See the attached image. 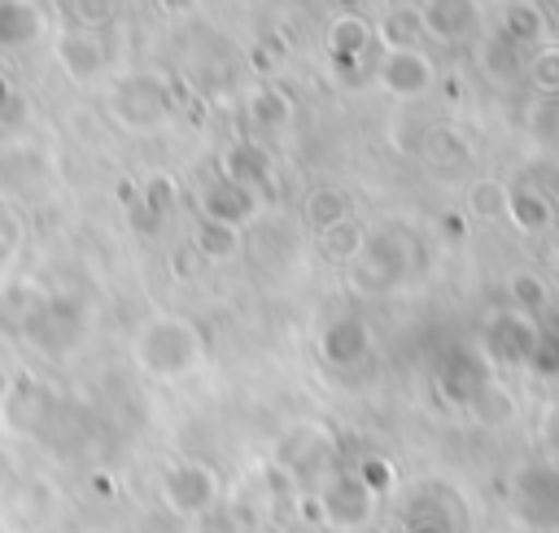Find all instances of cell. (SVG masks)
<instances>
[{
    "mask_svg": "<svg viewBox=\"0 0 559 533\" xmlns=\"http://www.w3.org/2000/svg\"><path fill=\"white\" fill-rule=\"evenodd\" d=\"M135 358L148 376L175 380L201 363V332L179 315H157L135 336Z\"/></svg>",
    "mask_w": 559,
    "mask_h": 533,
    "instance_id": "obj_1",
    "label": "cell"
},
{
    "mask_svg": "<svg viewBox=\"0 0 559 533\" xmlns=\"http://www.w3.org/2000/svg\"><path fill=\"white\" fill-rule=\"evenodd\" d=\"M218 494H223V489H218L214 467H205V463H197V459H183V463L166 467V476H162V485H157V498H162L166 511H175V516H197V520L218 507Z\"/></svg>",
    "mask_w": 559,
    "mask_h": 533,
    "instance_id": "obj_2",
    "label": "cell"
},
{
    "mask_svg": "<svg viewBox=\"0 0 559 533\" xmlns=\"http://www.w3.org/2000/svg\"><path fill=\"white\" fill-rule=\"evenodd\" d=\"M411 266V245L402 232L393 227H380V232H367L362 240V253L354 258V280L362 288H393Z\"/></svg>",
    "mask_w": 559,
    "mask_h": 533,
    "instance_id": "obj_3",
    "label": "cell"
},
{
    "mask_svg": "<svg viewBox=\"0 0 559 533\" xmlns=\"http://www.w3.org/2000/svg\"><path fill=\"white\" fill-rule=\"evenodd\" d=\"M537 336H542V328L533 323V315L507 306V310H498V315L489 319V328H485V350H489V358L502 363V367H528V354H533Z\"/></svg>",
    "mask_w": 559,
    "mask_h": 533,
    "instance_id": "obj_4",
    "label": "cell"
},
{
    "mask_svg": "<svg viewBox=\"0 0 559 533\" xmlns=\"http://www.w3.org/2000/svg\"><path fill=\"white\" fill-rule=\"evenodd\" d=\"M114 114H118V122L131 127V131L157 127V122L166 118V87H162V79H153V74H131V79H122L118 92H114Z\"/></svg>",
    "mask_w": 559,
    "mask_h": 533,
    "instance_id": "obj_5",
    "label": "cell"
},
{
    "mask_svg": "<svg viewBox=\"0 0 559 533\" xmlns=\"http://www.w3.org/2000/svg\"><path fill=\"white\" fill-rule=\"evenodd\" d=\"M319 507H323V516H328L336 529H367V524H371L376 494H371L354 472H336V476H328V485H323V494H319Z\"/></svg>",
    "mask_w": 559,
    "mask_h": 533,
    "instance_id": "obj_6",
    "label": "cell"
},
{
    "mask_svg": "<svg viewBox=\"0 0 559 533\" xmlns=\"http://www.w3.org/2000/svg\"><path fill=\"white\" fill-rule=\"evenodd\" d=\"M376 79H380L393 96H424V92L432 87V79H437V66H432L428 52H419V48H393V52H384Z\"/></svg>",
    "mask_w": 559,
    "mask_h": 533,
    "instance_id": "obj_7",
    "label": "cell"
},
{
    "mask_svg": "<svg viewBox=\"0 0 559 533\" xmlns=\"http://www.w3.org/2000/svg\"><path fill=\"white\" fill-rule=\"evenodd\" d=\"M489 384V371L485 363L472 354V350H450L437 367V389L450 406H472V398Z\"/></svg>",
    "mask_w": 559,
    "mask_h": 533,
    "instance_id": "obj_8",
    "label": "cell"
},
{
    "mask_svg": "<svg viewBox=\"0 0 559 533\" xmlns=\"http://www.w3.org/2000/svg\"><path fill=\"white\" fill-rule=\"evenodd\" d=\"M201 214H205V223H223V227L240 232V227L258 214V197L245 192V188H236V183H227V179H218V183L205 192Z\"/></svg>",
    "mask_w": 559,
    "mask_h": 533,
    "instance_id": "obj_9",
    "label": "cell"
},
{
    "mask_svg": "<svg viewBox=\"0 0 559 533\" xmlns=\"http://www.w3.org/2000/svg\"><path fill=\"white\" fill-rule=\"evenodd\" d=\"M367 350H371V332H367V323H362L358 315H341V319H332V323L323 328V358H328V363L349 367V363H358Z\"/></svg>",
    "mask_w": 559,
    "mask_h": 533,
    "instance_id": "obj_10",
    "label": "cell"
},
{
    "mask_svg": "<svg viewBox=\"0 0 559 533\" xmlns=\"http://www.w3.org/2000/svg\"><path fill=\"white\" fill-rule=\"evenodd\" d=\"M57 61H61V70H66L74 83H87V79L100 74L105 48L87 35V26H79V31H66V35L57 39Z\"/></svg>",
    "mask_w": 559,
    "mask_h": 533,
    "instance_id": "obj_11",
    "label": "cell"
},
{
    "mask_svg": "<svg viewBox=\"0 0 559 533\" xmlns=\"http://www.w3.org/2000/svg\"><path fill=\"white\" fill-rule=\"evenodd\" d=\"M223 179L258 197V192L271 183V162H266V153H262L258 144L240 140V144H231V149L223 153Z\"/></svg>",
    "mask_w": 559,
    "mask_h": 533,
    "instance_id": "obj_12",
    "label": "cell"
},
{
    "mask_svg": "<svg viewBox=\"0 0 559 533\" xmlns=\"http://www.w3.org/2000/svg\"><path fill=\"white\" fill-rule=\"evenodd\" d=\"M415 17H419V31H428V35H437V39L450 44V39H463L472 31L476 9L472 4H459V0H432V4H419Z\"/></svg>",
    "mask_w": 559,
    "mask_h": 533,
    "instance_id": "obj_13",
    "label": "cell"
},
{
    "mask_svg": "<svg viewBox=\"0 0 559 533\" xmlns=\"http://www.w3.org/2000/svg\"><path fill=\"white\" fill-rule=\"evenodd\" d=\"M0 411H4V419L13 424V428H35L44 415H48V393L44 389H35L31 380H13V389H9V398L0 402Z\"/></svg>",
    "mask_w": 559,
    "mask_h": 533,
    "instance_id": "obj_14",
    "label": "cell"
},
{
    "mask_svg": "<svg viewBox=\"0 0 559 533\" xmlns=\"http://www.w3.org/2000/svg\"><path fill=\"white\" fill-rule=\"evenodd\" d=\"M376 39V31H371V22H362V17H336L332 26H328V48H332V61H362V52H367V44Z\"/></svg>",
    "mask_w": 559,
    "mask_h": 533,
    "instance_id": "obj_15",
    "label": "cell"
},
{
    "mask_svg": "<svg viewBox=\"0 0 559 533\" xmlns=\"http://www.w3.org/2000/svg\"><path fill=\"white\" fill-rule=\"evenodd\" d=\"M39 9L26 0H0V48H22L39 35Z\"/></svg>",
    "mask_w": 559,
    "mask_h": 533,
    "instance_id": "obj_16",
    "label": "cell"
},
{
    "mask_svg": "<svg viewBox=\"0 0 559 533\" xmlns=\"http://www.w3.org/2000/svg\"><path fill=\"white\" fill-rule=\"evenodd\" d=\"M293 114H297V105L288 100V92L284 87H258L253 96H249V118L262 127V131H284L288 122H293Z\"/></svg>",
    "mask_w": 559,
    "mask_h": 533,
    "instance_id": "obj_17",
    "label": "cell"
},
{
    "mask_svg": "<svg viewBox=\"0 0 559 533\" xmlns=\"http://www.w3.org/2000/svg\"><path fill=\"white\" fill-rule=\"evenodd\" d=\"M507 218L520 227V232H542L550 223V201L533 188H511L507 192Z\"/></svg>",
    "mask_w": 559,
    "mask_h": 533,
    "instance_id": "obj_18",
    "label": "cell"
},
{
    "mask_svg": "<svg viewBox=\"0 0 559 533\" xmlns=\"http://www.w3.org/2000/svg\"><path fill=\"white\" fill-rule=\"evenodd\" d=\"M546 31V13L537 4H507L502 9V39L511 44H537Z\"/></svg>",
    "mask_w": 559,
    "mask_h": 533,
    "instance_id": "obj_19",
    "label": "cell"
},
{
    "mask_svg": "<svg viewBox=\"0 0 559 533\" xmlns=\"http://www.w3.org/2000/svg\"><path fill=\"white\" fill-rule=\"evenodd\" d=\"M362 240H367V232H362L354 218H341V223H332L328 232H319V249H323L328 258H336V262H354V258L362 253Z\"/></svg>",
    "mask_w": 559,
    "mask_h": 533,
    "instance_id": "obj_20",
    "label": "cell"
},
{
    "mask_svg": "<svg viewBox=\"0 0 559 533\" xmlns=\"http://www.w3.org/2000/svg\"><path fill=\"white\" fill-rule=\"evenodd\" d=\"M507 183H498V179H476L472 183V197H467V210H472V218H485V223H493V218H507Z\"/></svg>",
    "mask_w": 559,
    "mask_h": 533,
    "instance_id": "obj_21",
    "label": "cell"
},
{
    "mask_svg": "<svg viewBox=\"0 0 559 533\" xmlns=\"http://www.w3.org/2000/svg\"><path fill=\"white\" fill-rule=\"evenodd\" d=\"M341 218H349V210H345V197H341L336 188H319V192L306 197V223H310L314 232H328V227L341 223Z\"/></svg>",
    "mask_w": 559,
    "mask_h": 533,
    "instance_id": "obj_22",
    "label": "cell"
},
{
    "mask_svg": "<svg viewBox=\"0 0 559 533\" xmlns=\"http://www.w3.org/2000/svg\"><path fill=\"white\" fill-rule=\"evenodd\" d=\"M467 411H472L480 424H489V428H493V424H507V419L515 415V402H511V393H507L502 384H493V380H489V384L472 398V406H467Z\"/></svg>",
    "mask_w": 559,
    "mask_h": 533,
    "instance_id": "obj_23",
    "label": "cell"
},
{
    "mask_svg": "<svg viewBox=\"0 0 559 533\" xmlns=\"http://www.w3.org/2000/svg\"><path fill=\"white\" fill-rule=\"evenodd\" d=\"M424 153H428V162L432 166H459V162H467V140L459 135V131H450V127H437V131H428V140H424Z\"/></svg>",
    "mask_w": 559,
    "mask_h": 533,
    "instance_id": "obj_24",
    "label": "cell"
},
{
    "mask_svg": "<svg viewBox=\"0 0 559 533\" xmlns=\"http://www.w3.org/2000/svg\"><path fill=\"white\" fill-rule=\"evenodd\" d=\"M507 293H511V301H515V310H524V315H533V310H542L546 306V280L542 275H533V271H511L507 275Z\"/></svg>",
    "mask_w": 559,
    "mask_h": 533,
    "instance_id": "obj_25",
    "label": "cell"
},
{
    "mask_svg": "<svg viewBox=\"0 0 559 533\" xmlns=\"http://www.w3.org/2000/svg\"><path fill=\"white\" fill-rule=\"evenodd\" d=\"M528 74L542 87V96H559V44H537L528 52Z\"/></svg>",
    "mask_w": 559,
    "mask_h": 533,
    "instance_id": "obj_26",
    "label": "cell"
},
{
    "mask_svg": "<svg viewBox=\"0 0 559 533\" xmlns=\"http://www.w3.org/2000/svg\"><path fill=\"white\" fill-rule=\"evenodd\" d=\"M197 249H201L210 262L236 258V249H240V232H231V227H223V223H201V232H197Z\"/></svg>",
    "mask_w": 559,
    "mask_h": 533,
    "instance_id": "obj_27",
    "label": "cell"
},
{
    "mask_svg": "<svg viewBox=\"0 0 559 533\" xmlns=\"http://www.w3.org/2000/svg\"><path fill=\"white\" fill-rule=\"evenodd\" d=\"M415 31H419L415 9H397V13H389V22L380 26V39L389 44V52H393V48H415V44H411Z\"/></svg>",
    "mask_w": 559,
    "mask_h": 533,
    "instance_id": "obj_28",
    "label": "cell"
},
{
    "mask_svg": "<svg viewBox=\"0 0 559 533\" xmlns=\"http://www.w3.org/2000/svg\"><path fill=\"white\" fill-rule=\"evenodd\" d=\"M528 367L542 371V376H559V332H542L533 354H528Z\"/></svg>",
    "mask_w": 559,
    "mask_h": 533,
    "instance_id": "obj_29",
    "label": "cell"
},
{
    "mask_svg": "<svg viewBox=\"0 0 559 533\" xmlns=\"http://www.w3.org/2000/svg\"><path fill=\"white\" fill-rule=\"evenodd\" d=\"M371 494H380V489H389L393 485V463L389 459H380V454H367L362 463H358V472H354Z\"/></svg>",
    "mask_w": 559,
    "mask_h": 533,
    "instance_id": "obj_30",
    "label": "cell"
},
{
    "mask_svg": "<svg viewBox=\"0 0 559 533\" xmlns=\"http://www.w3.org/2000/svg\"><path fill=\"white\" fill-rule=\"evenodd\" d=\"M528 122H533L537 135H559V96H542V100L533 105Z\"/></svg>",
    "mask_w": 559,
    "mask_h": 533,
    "instance_id": "obj_31",
    "label": "cell"
},
{
    "mask_svg": "<svg viewBox=\"0 0 559 533\" xmlns=\"http://www.w3.org/2000/svg\"><path fill=\"white\" fill-rule=\"evenodd\" d=\"M170 197H175V183H170L166 175H153V179L144 183V210H148V214H166V210H170Z\"/></svg>",
    "mask_w": 559,
    "mask_h": 533,
    "instance_id": "obj_32",
    "label": "cell"
},
{
    "mask_svg": "<svg viewBox=\"0 0 559 533\" xmlns=\"http://www.w3.org/2000/svg\"><path fill=\"white\" fill-rule=\"evenodd\" d=\"M406 533H450V520L441 511H419V516H411Z\"/></svg>",
    "mask_w": 559,
    "mask_h": 533,
    "instance_id": "obj_33",
    "label": "cell"
},
{
    "mask_svg": "<svg viewBox=\"0 0 559 533\" xmlns=\"http://www.w3.org/2000/svg\"><path fill=\"white\" fill-rule=\"evenodd\" d=\"M17 240H22L17 223H13V218H0V258H9V253L17 249Z\"/></svg>",
    "mask_w": 559,
    "mask_h": 533,
    "instance_id": "obj_34",
    "label": "cell"
},
{
    "mask_svg": "<svg viewBox=\"0 0 559 533\" xmlns=\"http://www.w3.org/2000/svg\"><path fill=\"white\" fill-rule=\"evenodd\" d=\"M9 389H13V376H9V371H4V367H0V402H4V398H9Z\"/></svg>",
    "mask_w": 559,
    "mask_h": 533,
    "instance_id": "obj_35",
    "label": "cell"
},
{
    "mask_svg": "<svg viewBox=\"0 0 559 533\" xmlns=\"http://www.w3.org/2000/svg\"><path fill=\"white\" fill-rule=\"evenodd\" d=\"M9 96H13V87H9V83H4V79H0V109H4V105H9Z\"/></svg>",
    "mask_w": 559,
    "mask_h": 533,
    "instance_id": "obj_36",
    "label": "cell"
},
{
    "mask_svg": "<svg viewBox=\"0 0 559 533\" xmlns=\"http://www.w3.org/2000/svg\"><path fill=\"white\" fill-rule=\"evenodd\" d=\"M371 533H376V529H371Z\"/></svg>",
    "mask_w": 559,
    "mask_h": 533,
    "instance_id": "obj_37",
    "label": "cell"
}]
</instances>
